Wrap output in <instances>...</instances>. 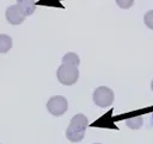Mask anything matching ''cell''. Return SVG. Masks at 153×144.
I'll use <instances>...</instances> for the list:
<instances>
[{"instance_id":"obj_13","label":"cell","mask_w":153,"mask_h":144,"mask_svg":"<svg viewBox=\"0 0 153 144\" xmlns=\"http://www.w3.org/2000/svg\"><path fill=\"white\" fill-rule=\"evenodd\" d=\"M96 144H99V143H96Z\"/></svg>"},{"instance_id":"obj_3","label":"cell","mask_w":153,"mask_h":144,"mask_svg":"<svg viewBox=\"0 0 153 144\" xmlns=\"http://www.w3.org/2000/svg\"><path fill=\"white\" fill-rule=\"evenodd\" d=\"M93 102L99 107H108L114 102V92L111 88L100 86L93 92Z\"/></svg>"},{"instance_id":"obj_1","label":"cell","mask_w":153,"mask_h":144,"mask_svg":"<svg viewBox=\"0 0 153 144\" xmlns=\"http://www.w3.org/2000/svg\"><path fill=\"white\" fill-rule=\"evenodd\" d=\"M87 125H88V120L86 115H84L82 113L75 114L71 119L69 125L66 130V138L72 143H79L85 137V131Z\"/></svg>"},{"instance_id":"obj_2","label":"cell","mask_w":153,"mask_h":144,"mask_svg":"<svg viewBox=\"0 0 153 144\" xmlns=\"http://www.w3.org/2000/svg\"><path fill=\"white\" fill-rule=\"evenodd\" d=\"M56 77L60 83L65 86H72L79 79V70L78 67L72 64L62 63L56 71Z\"/></svg>"},{"instance_id":"obj_10","label":"cell","mask_w":153,"mask_h":144,"mask_svg":"<svg viewBox=\"0 0 153 144\" xmlns=\"http://www.w3.org/2000/svg\"><path fill=\"white\" fill-rule=\"evenodd\" d=\"M143 23L149 30H153V10L146 12V14L143 15Z\"/></svg>"},{"instance_id":"obj_12","label":"cell","mask_w":153,"mask_h":144,"mask_svg":"<svg viewBox=\"0 0 153 144\" xmlns=\"http://www.w3.org/2000/svg\"><path fill=\"white\" fill-rule=\"evenodd\" d=\"M151 89H152V92H153V80H152V82H151Z\"/></svg>"},{"instance_id":"obj_9","label":"cell","mask_w":153,"mask_h":144,"mask_svg":"<svg viewBox=\"0 0 153 144\" xmlns=\"http://www.w3.org/2000/svg\"><path fill=\"white\" fill-rule=\"evenodd\" d=\"M142 123H143V119L142 117L137 115V117H133V118H128L126 120V124L129 129H133V130H137L142 126Z\"/></svg>"},{"instance_id":"obj_7","label":"cell","mask_w":153,"mask_h":144,"mask_svg":"<svg viewBox=\"0 0 153 144\" xmlns=\"http://www.w3.org/2000/svg\"><path fill=\"white\" fill-rule=\"evenodd\" d=\"M12 48V38L7 35H0V54L7 52Z\"/></svg>"},{"instance_id":"obj_6","label":"cell","mask_w":153,"mask_h":144,"mask_svg":"<svg viewBox=\"0 0 153 144\" xmlns=\"http://www.w3.org/2000/svg\"><path fill=\"white\" fill-rule=\"evenodd\" d=\"M17 5L20 7V10H22V12L24 13L25 17L31 15L35 12V8H36V5H35L33 0H18Z\"/></svg>"},{"instance_id":"obj_4","label":"cell","mask_w":153,"mask_h":144,"mask_svg":"<svg viewBox=\"0 0 153 144\" xmlns=\"http://www.w3.org/2000/svg\"><path fill=\"white\" fill-rule=\"evenodd\" d=\"M68 108V102H67V99L65 96H61V95H55V96H51L48 102H47V109L48 112L54 115V117H60L62 115Z\"/></svg>"},{"instance_id":"obj_8","label":"cell","mask_w":153,"mask_h":144,"mask_svg":"<svg viewBox=\"0 0 153 144\" xmlns=\"http://www.w3.org/2000/svg\"><path fill=\"white\" fill-rule=\"evenodd\" d=\"M62 63H66V64H72V65H75L78 67L79 63H80V58L74 52H67L66 55H63L62 57Z\"/></svg>"},{"instance_id":"obj_11","label":"cell","mask_w":153,"mask_h":144,"mask_svg":"<svg viewBox=\"0 0 153 144\" xmlns=\"http://www.w3.org/2000/svg\"><path fill=\"white\" fill-rule=\"evenodd\" d=\"M116 4L123 8V10H128L134 5V0H116Z\"/></svg>"},{"instance_id":"obj_5","label":"cell","mask_w":153,"mask_h":144,"mask_svg":"<svg viewBox=\"0 0 153 144\" xmlns=\"http://www.w3.org/2000/svg\"><path fill=\"white\" fill-rule=\"evenodd\" d=\"M6 20L10 23V24H12V25H19V24H22L24 20H25V15H24V13L22 12V10H20V7L16 4V5H12V6H10V7H7V10H6Z\"/></svg>"}]
</instances>
